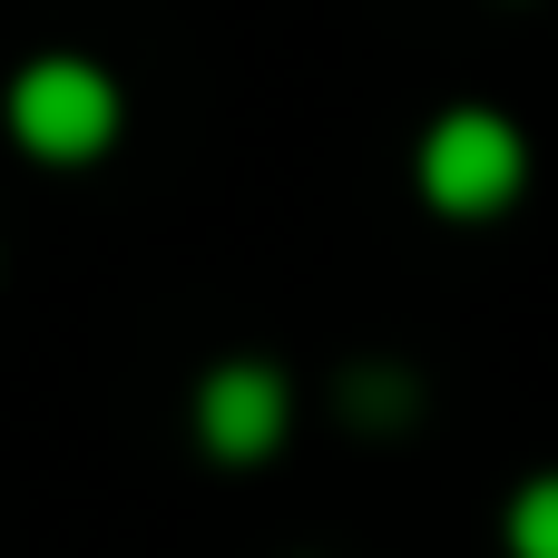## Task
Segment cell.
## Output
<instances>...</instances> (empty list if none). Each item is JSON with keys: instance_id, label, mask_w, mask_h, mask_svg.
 I'll return each mask as SVG.
<instances>
[{"instance_id": "cell-1", "label": "cell", "mask_w": 558, "mask_h": 558, "mask_svg": "<svg viewBox=\"0 0 558 558\" xmlns=\"http://www.w3.org/2000/svg\"><path fill=\"white\" fill-rule=\"evenodd\" d=\"M0 118L39 167H98L118 147V128H128V88H118V69H98L78 49H39L0 88Z\"/></svg>"}, {"instance_id": "cell-2", "label": "cell", "mask_w": 558, "mask_h": 558, "mask_svg": "<svg viewBox=\"0 0 558 558\" xmlns=\"http://www.w3.org/2000/svg\"><path fill=\"white\" fill-rule=\"evenodd\" d=\"M412 186H422V206L432 216H451V226H490V216H510L520 196H530V137H520V118H500V108H441L432 128H422V147H412Z\"/></svg>"}, {"instance_id": "cell-3", "label": "cell", "mask_w": 558, "mask_h": 558, "mask_svg": "<svg viewBox=\"0 0 558 558\" xmlns=\"http://www.w3.org/2000/svg\"><path fill=\"white\" fill-rule=\"evenodd\" d=\"M186 432H196V451H206L216 471H255V461H275V451L294 441V373L265 363V353H226V363H206L196 392H186Z\"/></svg>"}, {"instance_id": "cell-4", "label": "cell", "mask_w": 558, "mask_h": 558, "mask_svg": "<svg viewBox=\"0 0 558 558\" xmlns=\"http://www.w3.org/2000/svg\"><path fill=\"white\" fill-rule=\"evenodd\" d=\"M333 412L353 432H412L422 422V373L412 363H343L333 373Z\"/></svg>"}, {"instance_id": "cell-5", "label": "cell", "mask_w": 558, "mask_h": 558, "mask_svg": "<svg viewBox=\"0 0 558 558\" xmlns=\"http://www.w3.org/2000/svg\"><path fill=\"white\" fill-rule=\"evenodd\" d=\"M500 549L510 558H558V471H530L500 510Z\"/></svg>"}]
</instances>
